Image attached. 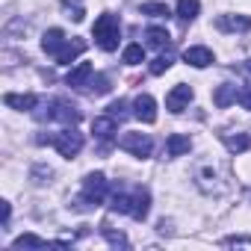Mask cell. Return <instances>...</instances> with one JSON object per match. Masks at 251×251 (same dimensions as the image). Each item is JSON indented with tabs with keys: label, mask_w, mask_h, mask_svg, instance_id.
Here are the masks:
<instances>
[{
	"label": "cell",
	"mask_w": 251,
	"mask_h": 251,
	"mask_svg": "<svg viewBox=\"0 0 251 251\" xmlns=\"http://www.w3.org/2000/svg\"><path fill=\"white\" fill-rule=\"evenodd\" d=\"M92 36H95V45H98L100 50L109 53V50L118 48V39H121V21H118L115 15H109V12H103V15L95 21Z\"/></svg>",
	"instance_id": "6da1fadb"
},
{
	"label": "cell",
	"mask_w": 251,
	"mask_h": 251,
	"mask_svg": "<svg viewBox=\"0 0 251 251\" xmlns=\"http://www.w3.org/2000/svg\"><path fill=\"white\" fill-rule=\"evenodd\" d=\"M36 142L39 145H53L62 157H77L80 151H83V133H77L74 127H65V130H59V133H53V136H36Z\"/></svg>",
	"instance_id": "7a4b0ae2"
},
{
	"label": "cell",
	"mask_w": 251,
	"mask_h": 251,
	"mask_svg": "<svg viewBox=\"0 0 251 251\" xmlns=\"http://www.w3.org/2000/svg\"><path fill=\"white\" fill-rule=\"evenodd\" d=\"M39 121H62L68 124V127H74V124L80 121V109L68 100H50L45 109H33Z\"/></svg>",
	"instance_id": "3957f363"
},
{
	"label": "cell",
	"mask_w": 251,
	"mask_h": 251,
	"mask_svg": "<svg viewBox=\"0 0 251 251\" xmlns=\"http://www.w3.org/2000/svg\"><path fill=\"white\" fill-rule=\"evenodd\" d=\"M106 189H109V183H106V177H103L100 172L86 175L77 207H100V204H103V198H106Z\"/></svg>",
	"instance_id": "277c9868"
},
{
	"label": "cell",
	"mask_w": 251,
	"mask_h": 251,
	"mask_svg": "<svg viewBox=\"0 0 251 251\" xmlns=\"http://www.w3.org/2000/svg\"><path fill=\"white\" fill-rule=\"evenodd\" d=\"M118 148L127 151V154H133V157H139V160H145V157H151L154 142H151L145 133H124V136L118 139Z\"/></svg>",
	"instance_id": "5b68a950"
},
{
	"label": "cell",
	"mask_w": 251,
	"mask_h": 251,
	"mask_svg": "<svg viewBox=\"0 0 251 251\" xmlns=\"http://www.w3.org/2000/svg\"><path fill=\"white\" fill-rule=\"evenodd\" d=\"M198 189L204 195H222V192H227V183L213 166H201L198 169Z\"/></svg>",
	"instance_id": "8992f818"
},
{
	"label": "cell",
	"mask_w": 251,
	"mask_h": 251,
	"mask_svg": "<svg viewBox=\"0 0 251 251\" xmlns=\"http://www.w3.org/2000/svg\"><path fill=\"white\" fill-rule=\"evenodd\" d=\"M115 130H118V118H112V115H98V118L92 121V133H95V139L103 142V151L109 148Z\"/></svg>",
	"instance_id": "52a82bcc"
},
{
	"label": "cell",
	"mask_w": 251,
	"mask_h": 251,
	"mask_svg": "<svg viewBox=\"0 0 251 251\" xmlns=\"http://www.w3.org/2000/svg\"><path fill=\"white\" fill-rule=\"evenodd\" d=\"M189 100H192V89L189 86H175L169 95H166V109H172V112H183L186 106H189Z\"/></svg>",
	"instance_id": "ba28073f"
},
{
	"label": "cell",
	"mask_w": 251,
	"mask_h": 251,
	"mask_svg": "<svg viewBox=\"0 0 251 251\" xmlns=\"http://www.w3.org/2000/svg\"><path fill=\"white\" fill-rule=\"evenodd\" d=\"M133 115H136L139 121H145V124H154V121H157V100H154L151 95H139V98L133 100Z\"/></svg>",
	"instance_id": "9c48e42d"
},
{
	"label": "cell",
	"mask_w": 251,
	"mask_h": 251,
	"mask_svg": "<svg viewBox=\"0 0 251 251\" xmlns=\"http://www.w3.org/2000/svg\"><path fill=\"white\" fill-rule=\"evenodd\" d=\"M219 139L225 142V148H227L230 154H242V151L251 148V136L242 133V130H225V133H219Z\"/></svg>",
	"instance_id": "30bf717a"
},
{
	"label": "cell",
	"mask_w": 251,
	"mask_h": 251,
	"mask_svg": "<svg viewBox=\"0 0 251 251\" xmlns=\"http://www.w3.org/2000/svg\"><path fill=\"white\" fill-rule=\"evenodd\" d=\"M216 27L222 33H248L251 30V18L248 15H219Z\"/></svg>",
	"instance_id": "8fae6325"
},
{
	"label": "cell",
	"mask_w": 251,
	"mask_h": 251,
	"mask_svg": "<svg viewBox=\"0 0 251 251\" xmlns=\"http://www.w3.org/2000/svg\"><path fill=\"white\" fill-rule=\"evenodd\" d=\"M68 42H71V39H65L62 30H48V33L42 36V48H45V53H50L53 59L68 48Z\"/></svg>",
	"instance_id": "7c38bea8"
},
{
	"label": "cell",
	"mask_w": 251,
	"mask_h": 251,
	"mask_svg": "<svg viewBox=\"0 0 251 251\" xmlns=\"http://www.w3.org/2000/svg\"><path fill=\"white\" fill-rule=\"evenodd\" d=\"M148 210H151V192L145 186H133V210H130V216L136 222H145Z\"/></svg>",
	"instance_id": "4fadbf2b"
},
{
	"label": "cell",
	"mask_w": 251,
	"mask_h": 251,
	"mask_svg": "<svg viewBox=\"0 0 251 251\" xmlns=\"http://www.w3.org/2000/svg\"><path fill=\"white\" fill-rule=\"evenodd\" d=\"M183 62H189V65H195V68H207V65H213V50H210V48H201V45L186 48V50H183Z\"/></svg>",
	"instance_id": "5bb4252c"
},
{
	"label": "cell",
	"mask_w": 251,
	"mask_h": 251,
	"mask_svg": "<svg viewBox=\"0 0 251 251\" xmlns=\"http://www.w3.org/2000/svg\"><path fill=\"white\" fill-rule=\"evenodd\" d=\"M92 74H95V68H92V62H80L77 68H71V71H68V77H65V83H68L71 89H83V86H89V80H92Z\"/></svg>",
	"instance_id": "9a60e30c"
},
{
	"label": "cell",
	"mask_w": 251,
	"mask_h": 251,
	"mask_svg": "<svg viewBox=\"0 0 251 251\" xmlns=\"http://www.w3.org/2000/svg\"><path fill=\"white\" fill-rule=\"evenodd\" d=\"M3 103L12 106V109H21V112H33L39 106V98L36 95H15V92H6L3 95Z\"/></svg>",
	"instance_id": "2e32d148"
},
{
	"label": "cell",
	"mask_w": 251,
	"mask_h": 251,
	"mask_svg": "<svg viewBox=\"0 0 251 251\" xmlns=\"http://www.w3.org/2000/svg\"><path fill=\"white\" fill-rule=\"evenodd\" d=\"M109 207H112V213H127L130 216V210H133V192L127 195V192H124V186H115L112 189V198H109Z\"/></svg>",
	"instance_id": "e0dca14e"
},
{
	"label": "cell",
	"mask_w": 251,
	"mask_h": 251,
	"mask_svg": "<svg viewBox=\"0 0 251 251\" xmlns=\"http://www.w3.org/2000/svg\"><path fill=\"white\" fill-rule=\"evenodd\" d=\"M189 148H192V139L183 136V133H172V136L166 139V151H169V157H183V154H189Z\"/></svg>",
	"instance_id": "ac0fdd59"
},
{
	"label": "cell",
	"mask_w": 251,
	"mask_h": 251,
	"mask_svg": "<svg viewBox=\"0 0 251 251\" xmlns=\"http://www.w3.org/2000/svg\"><path fill=\"white\" fill-rule=\"evenodd\" d=\"M145 39H148V45L157 48V50H169V48H172V36H169V30H163V27H148V30H145Z\"/></svg>",
	"instance_id": "d6986e66"
},
{
	"label": "cell",
	"mask_w": 251,
	"mask_h": 251,
	"mask_svg": "<svg viewBox=\"0 0 251 251\" xmlns=\"http://www.w3.org/2000/svg\"><path fill=\"white\" fill-rule=\"evenodd\" d=\"M198 9H201V0H177V18H180V24L195 21Z\"/></svg>",
	"instance_id": "ffe728a7"
},
{
	"label": "cell",
	"mask_w": 251,
	"mask_h": 251,
	"mask_svg": "<svg viewBox=\"0 0 251 251\" xmlns=\"http://www.w3.org/2000/svg\"><path fill=\"white\" fill-rule=\"evenodd\" d=\"M236 98H239V95H236V86H233V83H222V86L216 89V95H213V103L225 109V106H230Z\"/></svg>",
	"instance_id": "44dd1931"
},
{
	"label": "cell",
	"mask_w": 251,
	"mask_h": 251,
	"mask_svg": "<svg viewBox=\"0 0 251 251\" xmlns=\"http://www.w3.org/2000/svg\"><path fill=\"white\" fill-rule=\"evenodd\" d=\"M62 12L65 18H71L74 24H80L86 18V6H83V0H62Z\"/></svg>",
	"instance_id": "7402d4cb"
},
{
	"label": "cell",
	"mask_w": 251,
	"mask_h": 251,
	"mask_svg": "<svg viewBox=\"0 0 251 251\" xmlns=\"http://www.w3.org/2000/svg\"><path fill=\"white\" fill-rule=\"evenodd\" d=\"M83 50H86V42H83V39H74V42H68V48H65V50H62V53L56 56V62L68 65V62H74V59H77V56H80Z\"/></svg>",
	"instance_id": "603a6c76"
},
{
	"label": "cell",
	"mask_w": 251,
	"mask_h": 251,
	"mask_svg": "<svg viewBox=\"0 0 251 251\" xmlns=\"http://www.w3.org/2000/svg\"><path fill=\"white\" fill-rule=\"evenodd\" d=\"M121 59H124V65H139V62H145V48L142 45H127Z\"/></svg>",
	"instance_id": "cb8c5ba5"
},
{
	"label": "cell",
	"mask_w": 251,
	"mask_h": 251,
	"mask_svg": "<svg viewBox=\"0 0 251 251\" xmlns=\"http://www.w3.org/2000/svg\"><path fill=\"white\" fill-rule=\"evenodd\" d=\"M172 62H175V53L172 50H166V53H160L154 62H151V74L154 77H160V74H166L169 68H172Z\"/></svg>",
	"instance_id": "d4e9b609"
},
{
	"label": "cell",
	"mask_w": 251,
	"mask_h": 251,
	"mask_svg": "<svg viewBox=\"0 0 251 251\" xmlns=\"http://www.w3.org/2000/svg\"><path fill=\"white\" fill-rule=\"evenodd\" d=\"M12 245H15V248H45L48 239H42V236H36V233H21Z\"/></svg>",
	"instance_id": "484cf974"
},
{
	"label": "cell",
	"mask_w": 251,
	"mask_h": 251,
	"mask_svg": "<svg viewBox=\"0 0 251 251\" xmlns=\"http://www.w3.org/2000/svg\"><path fill=\"white\" fill-rule=\"evenodd\" d=\"M112 86H109V77L106 74H92V80H89V92L92 95H106Z\"/></svg>",
	"instance_id": "4316f807"
},
{
	"label": "cell",
	"mask_w": 251,
	"mask_h": 251,
	"mask_svg": "<svg viewBox=\"0 0 251 251\" xmlns=\"http://www.w3.org/2000/svg\"><path fill=\"white\" fill-rule=\"evenodd\" d=\"M100 233L106 236V242H109V245H115V248H127V236H124L121 230H112L109 225H103V227H100Z\"/></svg>",
	"instance_id": "83f0119b"
},
{
	"label": "cell",
	"mask_w": 251,
	"mask_h": 251,
	"mask_svg": "<svg viewBox=\"0 0 251 251\" xmlns=\"http://www.w3.org/2000/svg\"><path fill=\"white\" fill-rule=\"evenodd\" d=\"M142 15H151V18H169L172 9L166 3H142Z\"/></svg>",
	"instance_id": "f1b7e54d"
},
{
	"label": "cell",
	"mask_w": 251,
	"mask_h": 251,
	"mask_svg": "<svg viewBox=\"0 0 251 251\" xmlns=\"http://www.w3.org/2000/svg\"><path fill=\"white\" fill-rule=\"evenodd\" d=\"M50 175H53V172H50V169H45V166H33V172H30L33 183H39V186H42V183H48V180H50Z\"/></svg>",
	"instance_id": "f546056e"
},
{
	"label": "cell",
	"mask_w": 251,
	"mask_h": 251,
	"mask_svg": "<svg viewBox=\"0 0 251 251\" xmlns=\"http://www.w3.org/2000/svg\"><path fill=\"white\" fill-rule=\"evenodd\" d=\"M106 109H109V115H112V118H118V121L127 115V112H124V109H127V103H124V100H112Z\"/></svg>",
	"instance_id": "4dcf8cb0"
},
{
	"label": "cell",
	"mask_w": 251,
	"mask_h": 251,
	"mask_svg": "<svg viewBox=\"0 0 251 251\" xmlns=\"http://www.w3.org/2000/svg\"><path fill=\"white\" fill-rule=\"evenodd\" d=\"M222 245L225 248H230V245H248L251 248V236H227V239H222Z\"/></svg>",
	"instance_id": "1f68e13d"
},
{
	"label": "cell",
	"mask_w": 251,
	"mask_h": 251,
	"mask_svg": "<svg viewBox=\"0 0 251 251\" xmlns=\"http://www.w3.org/2000/svg\"><path fill=\"white\" fill-rule=\"evenodd\" d=\"M239 103H242L245 109H251V83H245V86L239 89Z\"/></svg>",
	"instance_id": "d6a6232c"
},
{
	"label": "cell",
	"mask_w": 251,
	"mask_h": 251,
	"mask_svg": "<svg viewBox=\"0 0 251 251\" xmlns=\"http://www.w3.org/2000/svg\"><path fill=\"white\" fill-rule=\"evenodd\" d=\"M9 213H12V207L3 201V210H0V219H3V225H9Z\"/></svg>",
	"instance_id": "836d02e7"
},
{
	"label": "cell",
	"mask_w": 251,
	"mask_h": 251,
	"mask_svg": "<svg viewBox=\"0 0 251 251\" xmlns=\"http://www.w3.org/2000/svg\"><path fill=\"white\" fill-rule=\"evenodd\" d=\"M245 71H251V59H248V62H245Z\"/></svg>",
	"instance_id": "e575fe53"
},
{
	"label": "cell",
	"mask_w": 251,
	"mask_h": 251,
	"mask_svg": "<svg viewBox=\"0 0 251 251\" xmlns=\"http://www.w3.org/2000/svg\"><path fill=\"white\" fill-rule=\"evenodd\" d=\"M248 195H251V189H248Z\"/></svg>",
	"instance_id": "d590c367"
}]
</instances>
